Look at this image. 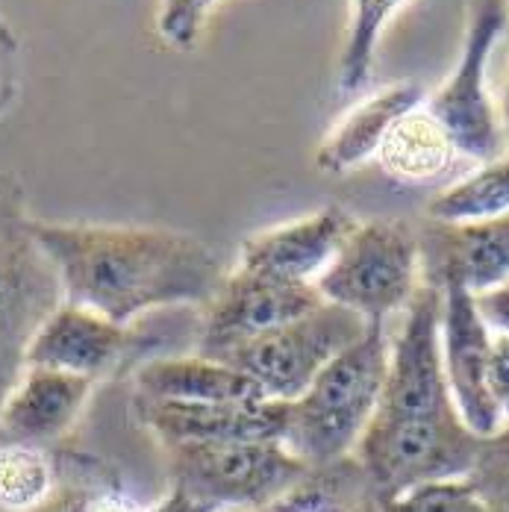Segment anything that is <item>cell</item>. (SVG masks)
Masks as SVG:
<instances>
[{
    "instance_id": "cell-1",
    "label": "cell",
    "mask_w": 509,
    "mask_h": 512,
    "mask_svg": "<svg viewBox=\"0 0 509 512\" xmlns=\"http://www.w3.org/2000/svg\"><path fill=\"white\" fill-rule=\"evenodd\" d=\"M33 233L51 256L65 304L115 324H136L153 309L206 307L224 280L209 245L168 227L33 218Z\"/></svg>"
},
{
    "instance_id": "cell-2",
    "label": "cell",
    "mask_w": 509,
    "mask_h": 512,
    "mask_svg": "<svg viewBox=\"0 0 509 512\" xmlns=\"http://www.w3.org/2000/svg\"><path fill=\"white\" fill-rule=\"evenodd\" d=\"M389 321H368L365 333L309 383L298 401L286 404L283 445L309 468L348 460L371 424L386 371Z\"/></svg>"
},
{
    "instance_id": "cell-3",
    "label": "cell",
    "mask_w": 509,
    "mask_h": 512,
    "mask_svg": "<svg viewBox=\"0 0 509 512\" xmlns=\"http://www.w3.org/2000/svg\"><path fill=\"white\" fill-rule=\"evenodd\" d=\"M65 301L51 256L33 233L21 186L0 174V404L27 368V351Z\"/></svg>"
},
{
    "instance_id": "cell-4",
    "label": "cell",
    "mask_w": 509,
    "mask_h": 512,
    "mask_svg": "<svg viewBox=\"0 0 509 512\" xmlns=\"http://www.w3.org/2000/svg\"><path fill=\"white\" fill-rule=\"evenodd\" d=\"M171 489L204 512H259L309 474L283 442H174L162 445Z\"/></svg>"
},
{
    "instance_id": "cell-5",
    "label": "cell",
    "mask_w": 509,
    "mask_h": 512,
    "mask_svg": "<svg viewBox=\"0 0 509 512\" xmlns=\"http://www.w3.org/2000/svg\"><path fill=\"white\" fill-rule=\"evenodd\" d=\"M421 283L418 227L401 218H371L359 221L315 289L365 321H389L407 309Z\"/></svg>"
},
{
    "instance_id": "cell-6",
    "label": "cell",
    "mask_w": 509,
    "mask_h": 512,
    "mask_svg": "<svg viewBox=\"0 0 509 512\" xmlns=\"http://www.w3.org/2000/svg\"><path fill=\"white\" fill-rule=\"evenodd\" d=\"M477 442L480 436H474L459 415L433 421L371 418L351 457L386 507L418 486L468 477Z\"/></svg>"
},
{
    "instance_id": "cell-7",
    "label": "cell",
    "mask_w": 509,
    "mask_h": 512,
    "mask_svg": "<svg viewBox=\"0 0 509 512\" xmlns=\"http://www.w3.org/2000/svg\"><path fill=\"white\" fill-rule=\"evenodd\" d=\"M365 318L330 301L283 324L280 330L227 354L221 362L254 380L265 401H298L327 362L351 348L365 333Z\"/></svg>"
},
{
    "instance_id": "cell-8",
    "label": "cell",
    "mask_w": 509,
    "mask_h": 512,
    "mask_svg": "<svg viewBox=\"0 0 509 512\" xmlns=\"http://www.w3.org/2000/svg\"><path fill=\"white\" fill-rule=\"evenodd\" d=\"M507 15V0H474L457 68L445 86L424 101V109L445 127L468 165L492 162L507 148L504 127L486 92L489 53L507 27Z\"/></svg>"
},
{
    "instance_id": "cell-9",
    "label": "cell",
    "mask_w": 509,
    "mask_h": 512,
    "mask_svg": "<svg viewBox=\"0 0 509 512\" xmlns=\"http://www.w3.org/2000/svg\"><path fill=\"white\" fill-rule=\"evenodd\" d=\"M324 304L315 283L271 280L233 268L201 307L195 354L224 359Z\"/></svg>"
},
{
    "instance_id": "cell-10",
    "label": "cell",
    "mask_w": 509,
    "mask_h": 512,
    "mask_svg": "<svg viewBox=\"0 0 509 512\" xmlns=\"http://www.w3.org/2000/svg\"><path fill=\"white\" fill-rule=\"evenodd\" d=\"M145 336L133 324H115L98 312L59 304L30 342L27 365L59 368L89 380H103L127 365H142Z\"/></svg>"
},
{
    "instance_id": "cell-11",
    "label": "cell",
    "mask_w": 509,
    "mask_h": 512,
    "mask_svg": "<svg viewBox=\"0 0 509 512\" xmlns=\"http://www.w3.org/2000/svg\"><path fill=\"white\" fill-rule=\"evenodd\" d=\"M421 277L436 286H462L474 298L509 280V212L486 221L442 224L427 221L418 230Z\"/></svg>"
},
{
    "instance_id": "cell-12",
    "label": "cell",
    "mask_w": 509,
    "mask_h": 512,
    "mask_svg": "<svg viewBox=\"0 0 509 512\" xmlns=\"http://www.w3.org/2000/svg\"><path fill=\"white\" fill-rule=\"evenodd\" d=\"M492 357V327L483 321L477 298L462 286L442 289V362L459 418L474 436H492L501 418L492 407L486 374Z\"/></svg>"
},
{
    "instance_id": "cell-13",
    "label": "cell",
    "mask_w": 509,
    "mask_h": 512,
    "mask_svg": "<svg viewBox=\"0 0 509 512\" xmlns=\"http://www.w3.org/2000/svg\"><path fill=\"white\" fill-rule=\"evenodd\" d=\"M357 224V218L342 206L315 209L304 218L248 236L239 248L236 268L271 280L315 283Z\"/></svg>"
},
{
    "instance_id": "cell-14",
    "label": "cell",
    "mask_w": 509,
    "mask_h": 512,
    "mask_svg": "<svg viewBox=\"0 0 509 512\" xmlns=\"http://www.w3.org/2000/svg\"><path fill=\"white\" fill-rule=\"evenodd\" d=\"M139 421L159 439L174 442H283L286 404L236 401V404H183V401H133Z\"/></svg>"
},
{
    "instance_id": "cell-15",
    "label": "cell",
    "mask_w": 509,
    "mask_h": 512,
    "mask_svg": "<svg viewBox=\"0 0 509 512\" xmlns=\"http://www.w3.org/2000/svg\"><path fill=\"white\" fill-rule=\"evenodd\" d=\"M95 392V380L59 368L27 365L0 404V433L6 442L48 448L59 442Z\"/></svg>"
},
{
    "instance_id": "cell-16",
    "label": "cell",
    "mask_w": 509,
    "mask_h": 512,
    "mask_svg": "<svg viewBox=\"0 0 509 512\" xmlns=\"http://www.w3.org/2000/svg\"><path fill=\"white\" fill-rule=\"evenodd\" d=\"M136 398L148 401H183V404H236L265 401L251 377L221 359L153 357L133 368Z\"/></svg>"
},
{
    "instance_id": "cell-17",
    "label": "cell",
    "mask_w": 509,
    "mask_h": 512,
    "mask_svg": "<svg viewBox=\"0 0 509 512\" xmlns=\"http://www.w3.org/2000/svg\"><path fill=\"white\" fill-rule=\"evenodd\" d=\"M427 101L418 83H395L354 106L315 151V165L327 174H345L374 159L389 130Z\"/></svg>"
},
{
    "instance_id": "cell-18",
    "label": "cell",
    "mask_w": 509,
    "mask_h": 512,
    "mask_svg": "<svg viewBox=\"0 0 509 512\" xmlns=\"http://www.w3.org/2000/svg\"><path fill=\"white\" fill-rule=\"evenodd\" d=\"M386 177L404 186H427L445 180L462 156L457 154L445 127L421 106L407 112L383 139L374 156Z\"/></svg>"
},
{
    "instance_id": "cell-19",
    "label": "cell",
    "mask_w": 509,
    "mask_h": 512,
    "mask_svg": "<svg viewBox=\"0 0 509 512\" xmlns=\"http://www.w3.org/2000/svg\"><path fill=\"white\" fill-rule=\"evenodd\" d=\"M374 489L368 486L362 468L354 457L309 468L304 480H298L289 492L271 501L259 512H380Z\"/></svg>"
},
{
    "instance_id": "cell-20",
    "label": "cell",
    "mask_w": 509,
    "mask_h": 512,
    "mask_svg": "<svg viewBox=\"0 0 509 512\" xmlns=\"http://www.w3.org/2000/svg\"><path fill=\"white\" fill-rule=\"evenodd\" d=\"M509 212V154L457 177L427 204V221L468 224Z\"/></svg>"
},
{
    "instance_id": "cell-21",
    "label": "cell",
    "mask_w": 509,
    "mask_h": 512,
    "mask_svg": "<svg viewBox=\"0 0 509 512\" xmlns=\"http://www.w3.org/2000/svg\"><path fill=\"white\" fill-rule=\"evenodd\" d=\"M59 480L53 495L27 512H145L115 480L103 471L98 460L77 454H56Z\"/></svg>"
},
{
    "instance_id": "cell-22",
    "label": "cell",
    "mask_w": 509,
    "mask_h": 512,
    "mask_svg": "<svg viewBox=\"0 0 509 512\" xmlns=\"http://www.w3.org/2000/svg\"><path fill=\"white\" fill-rule=\"evenodd\" d=\"M59 480V460L48 448L0 442V512H27L45 504Z\"/></svg>"
},
{
    "instance_id": "cell-23",
    "label": "cell",
    "mask_w": 509,
    "mask_h": 512,
    "mask_svg": "<svg viewBox=\"0 0 509 512\" xmlns=\"http://www.w3.org/2000/svg\"><path fill=\"white\" fill-rule=\"evenodd\" d=\"M407 0H354V21L345 39V48L339 56V89L342 92H357L365 86L371 65H374V51L383 27L389 18L404 6Z\"/></svg>"
},
{
    "instance_id": "cell-24",
    "label": "cell",
    "mask_w": 509,
    "mask_h": 512,
    "mask_svg": "<svg viewBox=\"0 0 509 512\" xmlns=\"http://www.w3.org/2000/svg\"><path fill=\"white\" fill-rule=\"evenodd\" d=\"M380 512H501L492 507L468 477L418 486L407 495L389 501Z\"/></svg>"
},
{
    "instance_id": "cell-25",
    "label": "cell",
    "mask_w": 509,
    "mask_h": 512,
    "mask_svg": "<svg viewBox=\"0 0 509 512\" xmlns=\"http://www.w3.org/2000/svg\"><path fill=\"white\" fill-rule=\"evenodd\" d=\"M468 480L492 507L509 512V424H501L492 436L477 442Z\"/></svg>"
},
{
    "instance_id": "cell-26",
    "label": "cell",
    "mask_w": 509,
    "mask_h": 512,
    "mask_svg": "<svg viewBox=\"0 0 509 512\" xmlns=\"http://www.w3.org/2000/svg\"><path fill=\"white\" fill-rule=\"evenodd\" d=\"M221 0H162L159 6V36L177 48V51H192L198 45V36L204 30L206 15L218 6Z\"/></svg>"
},
{
    "instance_id": "cell-27",
    "label": "cell",
    "mask_w": 509,
    "mask_h": 512,
    "mask_svg": "<svg viewBox=\"0 0 509 512\" xmlns=\"http://www.w3.org/2000/svg\"><path fill=\"white\" fill-rule=\"evenodd\" d=\"M486 389H489L492 407L498 412L501 424H509V333H495L492 336Z\"/></svg>"
},
{
    "instance_id": "cell-28",
    "label": "cell",
    "mask_w": 509,
    "mask_h": 512,
    "mask_svg": "<svg viewBox=\"0 0 509 512\" xmlns=\"http://www.w3.org/2000/svg\"><path fill=\"white\" fill-rule=\"evenodd\" d=\"M18 89V42L0 18V115Z\"/></svg>"
},
{
    "instance_id": "cell-29",
    "label": "cell",
    "mask_w": 509,
    "mask_h": 512,
    "mask_svg": "<svg viewBox=\"0 0 509 512\" xmlns=\"http://www.w3.org/2000/svg\"><path fill=\"white\" fill-rule=\"evenodd\" d=\"M477 309L492 333H509V280L486 295H477Z\"/></svg>"
},
{
    "instance_id": "cell-30",
    "label": "cell",
    "mask_w": 509,
    "mask_h": 512,
    "mask_svg": "<svg viewBox=\"0 0 509 512\" xmlns=\"http://www.w3.org/2000/svg\"><path fill=\"white\" fill-rule=\"evenodd\" d=\"M145 512H204L198 504H192L186 495H180V492H168L159 504H153V507H148Z\"/></svg>"
},
{
    "instance_id": "cell-31",
    "label": "cell",
    "mask_w": 509,
    "mask_h": 512,
    "mask_svg": "<svg viewBox=\"0 0 509 512\" xmlns=\"http://www.w3.org/2000/svg\"><path fill=\"white\" fill-rule=\"evenodd\" d=\"M501 115H504V133H507V139H509V80H507V92H504V109H501Z\"/></svg>"
},
{
    "instance_id": "cell-32",
    "label": "cell",
    "mask_w": 509,
    "mask_h": 512,
    "mask_svg": "<svg viewBox=\"0 0 509 512\" xmlns=\"http://www.w3.org/2000/svg\"><path fill=\"white\" fill-rule=\"evenodd\" d=\"M0 442H6V439H3V433H0Z\"/></svg>"
}]
</instances>
